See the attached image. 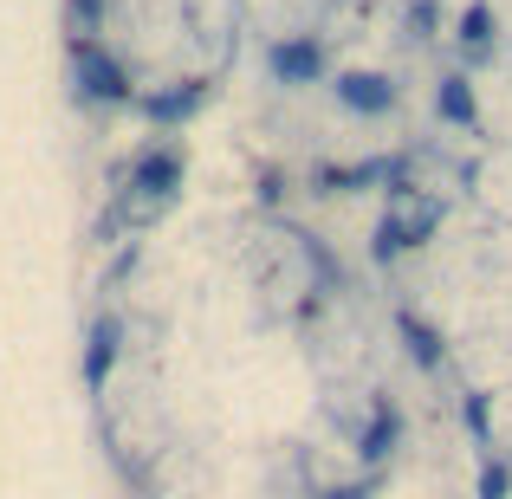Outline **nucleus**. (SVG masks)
<instances>
[{
  "label": "nucleus",
  "instance_id": "obj_8",
  "mask_svg": "<svg viewBox=\"0 0 512 499\" xmlns=\"http://www.w3.org/2000/svg\"><path fill=\"white\" fill-rule=\"evenodd\" d=\"M487 39H493V20H487V13H467V20H461V46H487Z\"/></svg>",
  "mask_w": 512,
  "mask_h": 499
},
{
  "label": "nucleus",
  "instance_id": "obj_2",
  "mask_svg": "<svg viewBox=\"0 0 512 499\" xmlns=\"http://www.w3.org/2000/svg\"><path fill=\"white\" fill-rule=\"evenodd\" d=\"M338 98L350 104V111H389L396 104V91H389V78H376V72H350V78H338Z\"/></svg>",
  "mask_w": 512,
  "mask_h": 499
},
{
  "label": "nucleus",
  "instance_id": "obj_5",
  "mask_svg": "<svg viewBox=\"0 0 512 499\" xmlns=\"http://www.w3.org/2000/svg\"><path fill=\"white\" fill-rule=\"evenodd\" d=\"M201 104V85H182V91H163V98H150V117H188Z\"/></svg>",
  "mask_w": 512,
  "mask_h": 499
},
{
  "label": "nucleus",
  "instance_id": "obj_3",
  "mask_svg": "<svg viewBox=\"0 0 512 499\" xmlns=\"http://www.w3.org/2000/svg\"><path fill=\"white\" fill-rule=\"evenodd\" d=\"M318 65H325V52H318L312 39H292V46H273V72H279V78H292V85H299V78H318Z\"/></svg>",
  "mask_w": 512,
  "mask_h": 499
},
{
  "label": "nucleus",
  "instance_id": "obj_7",
  "mask_svg": "<svg viewBox=\"0 0 512 499\" xmlns=\"http://www.w3.org/2000/svg\"><path fill=\"white\" fill-rule=\"evenodd\" d=\"M441 111H448V117H474V91H467V78H448V85H441Z\"/></svg>",
  "mask_w": 512,
  "mask_h": 499
},
{
  "label": "nucleus",
  "instance_id": "obj_1",
  "mask_svg": "<svg viewBox=\"0 0 512 499\" xmlns=\"http://www.w3.org/2000/svg\"><path fill=\"white\" fill-rule=\"evenodd\" d=\"M78 78H85V98H124V65L98 46H78Z\"/></svg>",
  "mask_w": 512,
  "mask_h": 499
},
{
  "label": "nucleus",
  "instance_id": "obj_6",
  "mask_svg": "<svg viewBox=\"0 0 512 499\" xmlns=\"http://www.w3.org/2000/svg\"><path fill=\"white\" fill-rule=\"evenodd\" d=\"M111 357H117V325H98V337H91V363H85L91 383H98V376L111 370Z\"/></svg>",
  "mask_w": 512,
  "mask_h": 499
},
{
  "label": "nucleus",
  "instance_id": "obj_4",
  "mask_svg": "<svg viewBox=\"0 0 512 499\" xmlns=\"http://www.w3.org/2000/svg\"><path fill=\"white\" fill-rule=\"evenodd\" d=\"M175 175H182V156L163 150V156H150V163L137 169V182H143V195H169V188H175Z\"/></svg>",
  "mask_w": 512,
  "mask_h": 499
}]
</instances>
